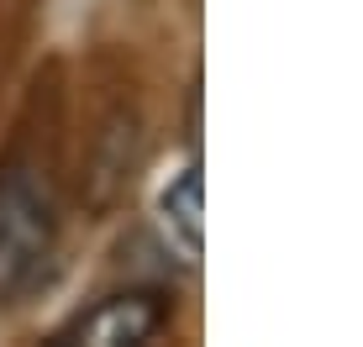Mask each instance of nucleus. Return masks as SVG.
<instances>
[{
    "label": "nucleus",
    "instance_id": "obj_3",
    "mask_svg": "<svg viewBox=\"0 0 363 347\" xmlns=\"http://www.w3.org/2000/svg\"><path fill=\"white\" fill-rule=\"evenodd\" d=\"M158 227H164L169 247L184 263L200 258V247H206V210H200V169L195 164L158 195Z\"/></svg>",
    "mask_w": 363,
    "mask_h": 347
},
{
    "label": "nucleus",
    "instance_id": "obj_1",
    "mask_svg": "<svg viewBox=\"0 0 363 347\" xmlns=\"http://www.w3.org/2000/svg\"><path fill=\"white\" fill-rule=\"evenodd\" d=\"M53 237H58L53 195L27 169L0 174V300L21 295L43 274L48 253H53Z\"/></svg>",
    "mask_w": 363,
    "mask_h": 347
},
{
    "label": "nucleus",
    "instance_id": "obj_2",
    "mask_svg": "<svg viewBox=\"0 0 363 347\" xmlns=\"http://www.w3.org/2000/svg\"><path fill=\"white\" fill-rule=\"evenodd\" d=\"M158 326H164V300L132 290V295H111L95 311H84L64 331V342H74V347H137V342H153Z\"/></svg>",
    "mask_w": 363,
    "mask_h": 347
}]
</instances>
